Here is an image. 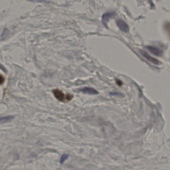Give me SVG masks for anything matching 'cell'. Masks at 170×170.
<instances>
[{
  "mask_svg": "<svg viewBox=\"0 0 170 170\" xmlns=\"http://www.w3.org/2000/svg\"><path fill=\"white\" fill-rule=\"evenodd\" d=\"M110 95H114V96H121L122 94L118 93V92H114V93H111Z\"/></svg>",
  "mask_w": 170,
  "mask_h": 170,
  "instance_id": "10",
  "label": "cell"
},
{
  "mask_svg": "<svg viewBox=\"0 0 170 170\" xmlns=\"http://www.w3.org/2000/svg\"><path fill=\"white\" fill-rule=\"evenodd\" d=\"M79 91L84 93L88 94L90 95H96L98 94V91L96 89H94L93 88H90V87H84L80 89Z\"/></svg>",
  "mask_w": 170,
  "mask_h": 170,
  "instance_id": "5",
  "label": "cell"
},
{
  "mask_svg": "<svg viewBox=\"0 0 170 170\" xmlns=\"http://www.w3.org/2000/svg\"><path fill=\"white\" fill-rule=\"evenodd\" d=\"M140 52L141 54V55L144 57V58H145L147 60L150 61V63L156 65L159 64L160 62L158 60H157L156 58H154L153 57H151L147 52H146L144 51L140 50Z\"/></svg>",
  "mask_w": 170,
  "mask_h": 170,
  "instance_id": "4",
  "label": "cell"
},
{
  "mask_svg": "<svg viewBox=\"0 0 170 170\" xmlns=\"http://www.w3.org/2000/svg\"><path fill=\"white\" fill-rule=\"evenodd\" d=\"M1 69H2V71H4V72H5L6 73V72H7V69L5 68V67H4V66H3L2 65H1Z\"/></svg>",
  "mask_w": 170,
  "mask_h": 170,
  "instance_id": "12",
  "label": "cell"
},
{
  "mask_svg": "<svg viewBox=\"0 0 170 170\" xmlns=\"http://www.w3.org/2000/svg\"><path fill=\"white\" fill-rule=\"evenodd\" d=\"M146 48L151 54H153L154 55L160 57L163 54L162 51H161V49H158V48L152 46H146Z\"/></svg>",
  "mask_w": 170,
  "mask_h": 170,
  "instance_id": "6",
  "label": "cell"
},
{
  "mask_svg": "<svg viewBox=\"0 0 170 170\" xmlns=\"http://www.w3.org/2000/svg\"><path fill=\"white\" fill-rule=\"evenodd\" d=\"M115 15L116 13L115 12L106 13L103 14L102 17V23L103 25H104L106 28H108V23L109 22V20L115 17Z\"/></svg>",
  "mask_w": 170,
  "mask_h": 170,
  "instance_id": "2",
  "label": "cell"
},
{
  "mask_svg": "<svg viewBox=\"0 0 170 170\" xmlns=\"http://www.w3.org/2000/svg\"><path fill=\"white\" fill-rule=\"evenodd\" d=\"M117 83V84H119V85H121L122 84V82H121V81H120L119 80H116Z\"/></svg>",
  "mask_w": 170,
  "mask_h": 170,
  "instance_id": "13",
  "label": "cell"
},
{
  "mask_svg": "<svg viewBox=\"0 0 170 170\" xmlns=\"http://www.w3.org/2000/svg\"><path fill=\"white\" fill-rule=\"evenodd\" d=\"M68 154H63V155L61 156L60 162L61 164H63V163L65 162V161H66V160L68 159Z\"/></svg>",
  "mask_w": 170,
  "mask_h": 170,
  "instance_id": "9",
  "label": "cell"
},
{
  "mask_svg": "<svg viewBox=\"0 0 170 170\" xmlns=\"http://www.w3.org/2000/svg\"><path fill=\"white\" fill-rule=\"evenodd\" d=\"M116 25L121 31L124 32H128L129 27L128 25L122 19H118L116 21Z\"/></svg>",
  "mask_w": 170,
  "mask_h": 170,
  "instance_id": "3",
  "label": "cell"
},
{
  "mask_svg": "<svg viewBox=\"0 0 170 170\" xmlns=\"http://www.w3.org/2000/svg\"><path fill=\"white\" fill-rule=\"evenodd\" d=\"M9 35V31L7 28H5L4 29L3 32H2L1 36V39L2 40H5L7 37H8Z\"/></svg>",
  "mask_w": 170,
  "mask_h": 170,
  "instance_id": "8",
  "label": "cell"
},
{
  "mask_svg": "<svg viewBox=\"0 0 170 170\" xmlns=\"http://www.w3.org/2000/svg\"><path fill=\"white\" fill-rule=\"evenodd\" d=\"M5 81V78L2 75H1V84H2Z\"/></svg>",
  "mask_w": 170,
  "mask_h": 170,
  "instance_id": "11",
  "label": "cell"
},
{
  "mask_svg": "<svg viewBox=\"0 0 170 170\" xmlns=\"http://www.w3.org/2000/svg\"><path fill=\"white\" fill-rule=\"evenodd\" d=\"M53 93L55 98L61 102L71 101L73 98L72 95H71L70 94H65L59 89H54Z\"/></svg>",
  "mask_w": 170,
  "mask_h": 170,
  "instance_id": "1",
  "label": "cell"
},
{
  "mask_svg": "<svg viewBox=\"0 0 170 170\" xmlns=\"http://www.w3.org/2000/svg\"><path fill=\"white\" fill-rule=\"evenodd\" d=\"M14 118V117L13 116H8L4 117H1L0 121H1V123H6L8 122H10L11 120H12Z\"/></svg>",
  "mask_w": 170,
  "mask_h": 170,
  "instance_id": "7",
  "label": "cell"
}]
</instances>
